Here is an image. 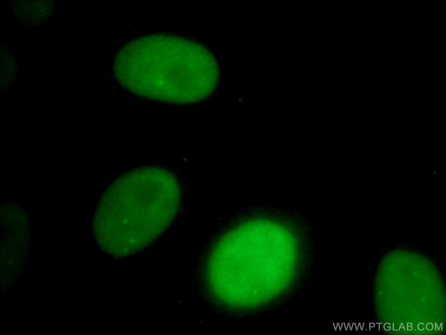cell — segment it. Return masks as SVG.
<instances>
[{
  "label": "cell",
  "instance_id": "2",
  "mask_svg": "<svg viewBox=\"0 0 446 335\" xmlns=\"http://www.w3.org/2000/svg\"><path fill=\"white\" fill-rule=\"evenodd\" d=\"M196 41L185 34L159 32L130 40L116 53L115 81L127 92L159 103L185 105L205 97L207 57Z\"/></svg>",
  "mask_w": 446,
  "mask_h": 335
},
{
  "label": "cell",
  "instance_id": "1",
  "mask_svg": "<svg viewBox=\"0 0 446 335\" xmlns=\"http://www.w3.org/2000/svg\"><path fill=\"white\" fill-rule=\"evenodd\" d=\"M182 190L176 175L156 165L133 169L117 177L97 203L93 232L113 256H127L154 242L175 219Z\"/></svg>",
  "mask_w": 446,
  "mask_h": 335
}]
</instances>
